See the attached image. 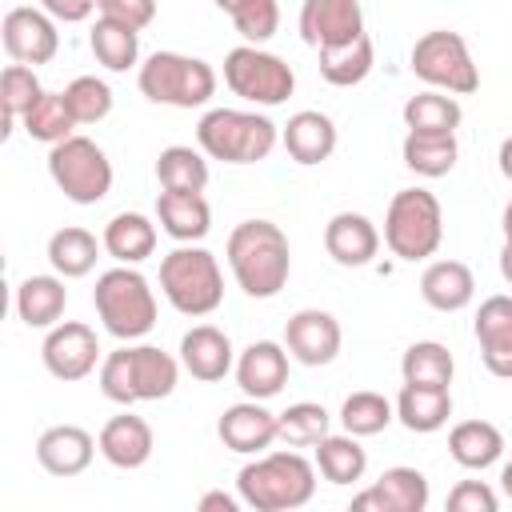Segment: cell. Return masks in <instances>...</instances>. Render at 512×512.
Listing matches in <instances>:
<instances>
[{
	"label": "cell",
	"mask_w": 512,
	"mask_h": 512,
	"mask_svg": "<svg viewBox=\"0 0 512 512\" xmlns=\"http://www.w3.org/2000/svg\"><path fill=\"white\" fill-rule=\"evenodd\" d=\"M224 256H228L236 284L252 300H272L288 284L292 248H288V236L280 232V224H272V220H240L228 232Z\"/></svg>",
	"instance_id": "obj_1"
},
{
	"label": "cell",
	"mask_w": 512,
	"mask_h": 512,
	"mask_svg": "<svg viewBox=\"0 0 512 512\" xmlns=\"http://www.w3.org/2000/svg\"><path fill=\"white\" fill-rule=\"evenodd\" d=\"M236 492L256 512H292L316 496V464L300 452H268L236 472Z\"/></svg>",
	"instance_id": "obj_2"
},
{
	"label": "cell",
	"mask_w": 512,
	"mask_h": 512,
	"mask_svg": "<svg viewBox=\"0 0 512 512\" xmlns=\"http://www.w3.org/2000/svg\"><path fill=\"white\" fill-rule=\"evenodd\" d=\"M180 368L164 348L156 344H136V348H116L100 360V392L112 404H140V400H164L176 392Z\"/></svg>",
	"instance_id": "obj_3"
},
{
	"label": "cell",
	"mask_w": 512,
	"mask_h": 512,
	"mask_svg": "<svg viewBox=\"0 0 512 512\" xmlns=\"http://www.w3.org/2000/svg\"><path fill=\"white\" fill-rule=\"evenodd\" d=\"M92 304L96 316L104 324L108 336L116 340H140L156 328V292L148 284V276L136 272V264H120L96 276L92 288Z\"/></svg>",
	"instance_id": "obj_4"
},
{
	"label": "cell",
	"mask_w": 512,
	"mask_h": 512,
	"mask_svg": "<svg viewBox=\"0 0 512 512\" xmlns=\"http://www.w3.org/2000/svg\"><path fill=\"white\" fill-rule=\"evenodd\" d=\"M280 140V128L264 112L244 108H212L196 124V144L204 156L224 164H256L268 160Z\"/></svg>",
	"instance_id": "obj_5"
},
{
	"label": "cell",
	"mask_w": 512,
	"mask_h": 512,
	"mask_svg": "<svg viewBox=\"0 0 512 512\" xmlns=\"http://www.w3.org/2000/svg\"><path fill=\"white\" fill-rule=\"evenodd\" d=\"M160 292L180 316H208L224 300V272L208 248L180 244L160 260Z\"/></svg>",
	"instance_id": "obj_6"
},
{
	"label": "cell",
	"mask_w": 512,
	"mask_h": 512,
	"mask_svg": "<svg viewBox=\"0 0 512 512\" xmlns=\"http://www.w3.org/2000/svg\"><path fill=\"white\" fill-rule=\"evenodd\" d=\"M444 240V212L428 188H400L384 212V244L396 260H428Z\"/></svg>",
	"instance_id": "obj_7"
},
{
	"label": "cell",
	"mask_w": 512,
	"mask_h": 512,
	"mask_svg": "<svg viewBox=\"0 0 512 512\" xmlns=\"http://www.w3.org/2000/svg\"><path fill=\"white\" fill-rule=\"evenodd\" d=\"M136 84L152 104H172V108H200L216 96L212 64L184 52H152L140 64Z\"/></svg>",
	"instance_id": "obj_8"
},
{
	"label": "cell",
	"mask_w": 512,
	"mask_h": 512,
	"mask_svg": "<svg viewBox=\"0 0 512 512\" xmlns=\"http://www.w3.org/2000/svg\"><path fill=\"white\" fill-rule=\"evenodd\" d=\"M412 76H420L428 88H440L448 96H472L480 88V68L468 52V40L452 28H432L412 44L408 56Z\"/></svg>",
	"instance_id": "obj_9"
},
{
	"label": "cell",
	"mask_w": 512,
	"mask_h": 512,
	"mask_svg": "<svg viewBox=\"0 0 512 512\" xmlns=\"http://www.w3.org/2000/svg\"><path fill=\"white\" fill-rule=\"evenodd\" d=\"M48 176L72 204H100L112 192V160L80 132L48 148Z\"/></svg>",
	"instance_id": "obj_10"
},
{
	"label": "cell",
	"mask_w": 512,
	"mask_h": 512,
	"mask_svg": "<svg viewBox=\"0 0 512 512\" xmlns=\"http://www.w3.org/2000/svg\"><path fill=\"white\" fill-rule=\"evenodd\" d=\"M224 84L232 88V96H240L248 104L276 108L292 96L296 72L276 52H264L260 44H240L224 56Z\"/></svg>",
	"instance_id": "obj_11"
},
{
	"label": "cell",
	"mask_w": 512,
	"mask_h": 512,
	"mask_svg": "<svg viewBox=\"0 0 512 512\" xmlns=\"http://www.w3.org/2000/svg\"><path fill=\"white\" fill-rule=\"evenodd\" d=\"M40 356H44V368H48L56 380L76 384V380H84V376L96 372V364H100V340H96V332H92L88 324H80V320H60V324L48 328Z\"/></svg>",
	"instance_id": "obj_12"
},
{
	"label": "cell",
	"mask_w": 512,
	"mask_h": 512,
	"mask_svg": "<svg viewBox=\"0 0 512 512\" xmlns=\"http://www.w3.org/2000/svg\"><path fill=\"white\" fill-rule=\"evenodd\" d=\"M0 36H4V52L16 60V64H48L56 52H60V32H56V20L44 12V8H8L4 24H0Z\"/></svg>",
	"instance_id": "obj_13"
},
{
	"label": "cell",
	"mask_w": 512,
	"mask_h": 512,
	"mask_svg": "<svg viewBox=\"0 0 512 512\" xmlns=\"http://www.w3.org/2000/svg\"><path fill=\"white\" fill-rule=\"evenodd\" d=\"M340 320L324 308H300L296 316H288L284 324V348L292 360H300L304 368H320L332 364L340 356Z\"/></svg>",
	"instance_id": "obj_14"
},
{
	"label": "cell",
	"mask_w": 512,
	"mask_h": 512,
	"mask_svg": "<svg viewBox=\"0 0 512 512\" xmlns=\"http://www.w3.org/2000/svg\"><path fill=\"white\" fill-rule=\"evenodd\" d=\"M352 508L356 512H424L428 508V476L420 468L396 464V468L380 472V480L372 488L352 496Z\"/></svg>",
	"instance_id": "obj_15"
},
{
	"label": "cell",
	"mask_w": 512,
	"mask_h": 512,
	"mask_svg": "<svg viewBox=\"0 0 512 512\" xmlns=\"http://www.w3.org/2000/svg\"><path fill=\"white\" fill-rule=\"evenodd\" d=\"M364 32L360 0H304L300 4V36L308 48H328L356 40Z\"/></svg>",
	"instance_id": "obj_16"
},
{
	"label": "cell",
	"mask_w": 512,
	"mask_h": 512,
	"mask_svg": "<svg viewBox=\"0 0 512 512\" xmlns=\"http://www.w3.org/2000/svg\"><path fill=\"white\" fill-rule=\"evenodd\" d=\"M236 384L252 400H272L288 384V348L276 340H252L236 360Z\"/></svg>",
	"instance_id": "obj_17"
},
{
	"label": "cell",
	"mask_w": 512,
	"mask_h": 512,
	"mask_svg": "<svg viewBox=\"0 0 512 512\" xmlns=\"http://www.w3.org/2000/svg\"><path fill=\"white\" fill-rule=\"evenodd\" d=\"M216 432H220V440H224L228 452L256 456V452H264L268 444H276V412H268L260 400L248 396V400L224 408Z\"/></svg>",
	"instance_id": "obj_18"
},
{
	"label": "cell",
	"mask_w": 512,
	"mask_h": 512,
	"mask_svg": "<svg viewBox=\"0 0 512 512\" xmlns=\"http://www.w3.org/2000/svg\"><path fill=\"white\" fill-rule=\"evenodd\" d=\"M476 340L484 368L500 380H512V296L496 292L476 312Z\"/></svg>",
	"instance_id": "obj_19"
},
{
	"label": "cell",
	"mask_w": 512,
	"mask_h": 512,
	"mask_svg": "<svg viewBox=\"0 0 512 512\" xmlns=\"http://www.w3.org/2000/svg\"><path fill=\"white\" fill-rule=\"evenodd\" d=\"M324 248L340 268H364L380 252V232L364 212H336L324 224Z\"/></svg>",
	"instance_id": "obj_20"
},
{
	"label": "cell",
	"mask_w": 512,
	"mask_h": 512,
	"mask_svg": "<svg viewBox=\"0 0 512 512\" xmlns=\"http://www.w3.org/2000/svg\"><path fill=\"white\" fill-rule=\"evenodd\" d=\"M96 448H100V444H96L92 432H84L80 424H52V428H44L40 440H36V460H40V468L52 472V476H80V472L92 464Z\"/></svg>",
	"instance_id": "obj_21"
},
{
	"label": "cell",
	"mask_w": 512,
	"mask_h": 512,
	"mask_svg": "<svg viewBox=\"0 0 512 512\" xmlns=\"http://www.w3.org/2000/svg\"><path fill=\"white\" fill-rule=\"evenodd\" d=\"M96 444H100V456H104L112 468L132 472V468H144V464H148V456H152V448H156V436H152V424H148L144 416L124 412V416H112V420L100 428Z\"/></svg>",
	"instance_id": "obj_22"
},
{
	"label": "cell",
	"mask_w": 512,
	"mask_h": 512,
	"mask_svg": "<svg viewBox=\"0 0 512 512\" xmlns=\"http://www.w3.org/2000/svg\"><path fill=\"white\" fill-rule=\"evenodd\" d=\"M180 364L192 380H224L232 372V340L216 324H196L180 340Z\"/></svg>",
	"instance_id": "obj_23"
},
{
	"label": "cell",
	"mask_w": 512,
	"mask_h": 512,
	"mask_svg": "<svg viewBox=\"0 0 512 512\" xmlns=\"http://www.w3.org/2000/svg\"><path fill=\"white\" fill-rule=\"evenodd\" d=\"M280 144L304 168L324 164L336 152V124H332V116H324L316 108H304V112L288 116V124L280 128Z\"/></svg>",
	"instance_id": "obj_24"
},
{
	"label": "cell",
	"mask_w": 512,
	"mask_h": 512,
	"mask_svg": "<svg viewBox=\"0 0 512 512\" xmlns=\"http://www.w3.org/2000/svg\"><path fill=\"white\" fill-rule=\"evenodd\" d=\"M156 220L180 244L204 240L212 232V208H208L204 192H172V188H164L156 196Z\"/></svg>",
	"instance_id": "obj_25"
},
{
	"label": "cell",
	"mask_w": 512,
	"mask_h": 512,
	"mask_svg": "<svg viewBox=\"0 0 512 512\" xmlns=\"http://www.w3.org/2000/svg\"><path fill=\"white\" fill-rule=\"evenodd\" d=\"M420 296L436 312H460L476 296V276L464 260H432L420 276Z\"/></svg>",
	"instance_id": "obj_26"
},
{
	"label": "cell",
	"mask_w": 512,
	"mask_h": 512,
	"mask_svg": "<svg viewBox=\"0 0 512 512\" xmlns=\"http://www.w3.org/2000/svg\"><path fill=\"white\" fill-rule=\"evenodd\" d=\"M448 452L460 468L484 472L504 456V432L492 420H460L448 432Z\"/></svg>",
	"instance_id": "obj_27"
},
{
	"label": "cell",
	"mask_w": 512,
	"mask_h": 512,
	"mask_svg": "<svg viewBox=\"0 0 512 512\" xmlns=\"http://www.w3.org/2000/svg\"><path fill=\"white\" fill-rule=\"evenodd\" d=\"M68 308V288H64V276H28L20 280L16 288V316L28 324V328H52L60 324Z\"/></svg>",
	"instance_id": "obj_28"
},
{
	"label": "cell",
	"mask_w": 512,
	"mask_h": 512,
	"mask_svg": "<svg viewBox=\"0 0 512 512\" xmlns=\"http://www.w3.org/2000/svg\"><path fill=\"white\" fill-rule=\"evenodd\" d=\"M452 416V392L432 384H404L396 396V420L408 432H440Z\"/></svg>",
	"instance_id": "obj_29"
},
{
	"label": "cell",
	"mask_w": 512,
	"mask_h": 512,
	"mask_svg": "<svg viewBox=\"0 0 512 512\" xmlns=\"http://www.w3.org/2000/svg\"><path fill=\"white\" fill-rule=\"evenodd\" d=\"M100 244L116 264H140V260H148L156 252V224L148 216H140V212H116L104 224Z\"/></svg>",
	"instance_id": "obj_30"
},
{
	"label": "cell",
	"mask_w": 512,
	"mask_h": 512,
	"mask_svg": "<svg viewBox=\"0 0 512 512\" xmlns=\"http://www.w3.org/2000/svg\"><path fill=\"white\" fill-rule=\"evenodd\" d=\"M400 156L416 176L436 180L456 168L460 144H456V132H408L400 144Z\"/></svg>",
	"instance_id": "obj_31"
},
{
	"label": "cell",
	"mask_w": 512,
	"mask_h": 512,
	"mask_svg": "<svg viewBox=\"0 0 512 512\" xmlns=\"http://www.w3.org/2000/svg\"><path fill=\"white\" fill-rule=\"evenodd\" d=\"M316 52H320V76L336 88H352V84L368 80V72L376 64V48H372L368 32H360L356 40H344V44L316 48Z\"/></svg>",
	"instance_id": "obj_32"
},
{
	"label": "cell",
	"mask_w": 512,
	"mask_h": 512,
	"mask_svg": "<svg viewBox=\"0 0 512 512\" xmlns=\"http://www.w3.org/2000/svg\"><path fill=\"white\" fill-rule=\"evenodd\" d=\"M96 256H100V244H96V236H92L88 228L68 224V228H60V232L48 236V264H52V272H60L64 280L88 276V272L96 268Z\"/></svg>",
	"instance_id": "obj_33"
},
{
	"label": "cell",
	"mask_w": 512,
	"mask_h": 512,
	"mask_svg": "<svg viewBox=\"0 0 512 512\" xmlns=\"http://www.w3.org/2000/svg\"><path fill=\"white\" fill-rule=\"evenodd\" d=\"M88 44H92L96 64H104L108 72H128L140 60V32L132 24H120V20H108V16H100L92 24Z\"/></svg>",
	"instance_id": "obj_34"
},
{
	"label": "cell",
	"mask_w": 512,
	"mask_h": 512,
	"mask_svg": "<svg viewBox=\"0 0 512 512\" xmlns=\"http://www.w3.org/2000/svg\"><path fill=\"white\" fill-rule=\"evenodd\" d=\"M316 468L328 484H356L368 468V452L360 448V436L344 432V436H324L316 444Z\"/></svg>",
	"instance_id": "obj_35"
},
{
	"label": "cell",
	"mask_w": 512,
	"mask_h": 512,
	"mask_svg": "<svg viewBox=\"0 0 512 512\" xmlns=\"http://www.w3.org/2000/svg\"><path fill=\"white\" fill-rule=\"evenodd\" d=\"M452 372H456V360H452V352H448L440 340H416V344H408L404 356H400V376H404V384L448 388V384H452Z\"/></svg>",
	"instance_id": "obj_36"
},
{
	"label": "cell",
	"mask_w": 512,
	"mask_h": 512,
	"mask_svg": "<svg viewBox=\"0 0 512 512\" xmlns=\"http://www.w3.org/2000/svg\"><path fill=\"white\" fill-rule=\"evenodd\" d=\"M156 180L172 192H204L208 188V160L192 144H172L156 156Z\"/></svg>",
	"instance_id": "obj_37"
},
{
	"label": "cell",
	"mask_w": 512,
	"mask_h": 512,
	"mask_svg": "<svg viewBox=\"0 0 512 512\" xmlns=\"http://www.w3.org/2000/svg\"><path fill=\"white\" fill-rule=\"evenodd\" d=\"M464 120L456 96H444L440 88H428V92H416L404 100V124L408 132H456Z\"/></svg>",
	"instance_id": "obj_38"
},
{
	"label": "cell",
	"mask_w": 512,
	"mask_h": 512,
	"mask_svg": "<svg viewBox=\"0 0 512 512\" xmlns=\"http://www.w3.org/2000/svg\"><path fill=\"white\" fill-rule=\"evenodd\" d=\"M328 424H332V416L324 412V404L300 400V404H288L284 412H276V440H284L288 448H316L328 436Z\"/></svg>",
	"instance_id": "obj_39"
},
{
	"label": "cell",
	"mask_w": 512,
	"mask_h": 512,
	"mask_svg": "<svg viewBox=\"0 0 512 512\" xmlns=\"http://www.w3.org/2000/svg\"><path fill=\"white\" fill-rule=\"evenodd\" d=\"M20 124H24V132H28L32 140H40V144H60V140L72 136L76 116H72L64 92H44V96L20 116Z\"/></svg>",
	"instance_id": "obj_40"
},
{
	"label": "cell",
	"mask_w": 512,
	"mask_h": 512,
	"mask_svg": "<svg viewBox=\"0 0 512 512\" xmlns=\"http://www.w3.org/2000/svg\"><path fill=\"white\" fill-rule=\"evenodd\" d=\"M44 96V88H40V76H36V68L32 64H8L4 72H0V108H4V136L12 132V124L36 104Z\"/></svg>",
	"instance_id": "obj_41"
},
{
	"label": "cell",
	"mask_w": 512,
	"mask_h": 512,
	"mask_svg": "<svg viewBox=\"0 0 512 512\" xmlns=\"http://www.w3.org/2000/svg\"><path fill=\"white\" fill-rule=\"evenodd\" d=\"M396 420V404L388 400V396H380V392H352L344 404H340V424H344V432H352V436H376V432H384L388 424Z\"/></svg>",
	"instance_id": "obj_42"
},
{
	"label": "cell",
	"mask_w": 512,
	"mask_h": 512,
	"mask_svg": "<svg viewBox=\"0 0 512 512\" xmlns=\"http://www.w3.org/2000/svg\"><path fill=\"white\" fill-rule=\"evenodd\" d=\"M64 100H68L76 124H100L112 112V88L100 76H76L64 88Z\"/></svg>",
	"instance_id": "obj_43"
},
{
	"label": "cell",
	"mask_w": 512,
	"mask_h": 512,
	"mask_svg": "<svg viewBox=\"0 0 512 512\" xmlns=\"http://www.w3.org/2000/svg\"><path fill=\"white\" fill-rule=\"evenodd\" d=\"M232 24L236 32L248 40V44H264L276 36L280 28V4L276 0H244L236 12H232Z\"/></svg>",
	"instance_id": "obj_44"
},
{
	"label": "cell",
	"mask_w": 512,
	"mask_h": 512,
	"mask_svg": "<svg viewBox=\"0 0 512 512\" xmlns=\"http://www.w3.org/2000/svg\"><path fill=\"white\" fill-rule=\"evenodd\" d=\"M448 508L452 512H496L500 508V496L492 484L484 480H460L452 492H448Z\"/></svg>",
	"instance_id": "obj_45"
},
{
	"label": "cell",
	"mask_w": 512,
	"mask_h": 512,
	"mask_svg": "<svg viewBox=\"0 0 512 512\" xmlns=\"http://www.w3.org/2000/svg\"><path fill=\"white\" fill-rule=\"evenodd\" d=\"M96 12L120 24H132L136 32L156 20V0H96Z\"/></svg>",
	"instance_id": "obj_46"
},
{
	"label": "cell",
	"mask_w": 512,
	"mask_h": 512,
	"mask_svg": "<svg viewBox=\"0 0 512 512\" xmlns=\"http://www.w3.org/2000/svg\"><path fill=\"white\" fill-rule=\"evenodd\" d=\"M40 8L56 20V24H80L96 12V0H40Z\"/></svg>",
	"instance_id": "obj_47"
},
{
	"label": "cell",
	"mask_w": 512,
	"mask_h": 512,
	"mask_svg": "<svg viewBox=\"0 0 512 512\" xmlns=\"http://www.w3.org/2000/svg\"><path fill=\"white\" fill-rule=\"evenodd\" d=\"M244 500H236V496H228V492H204L200 496V512H236Z\"/></svg>",
	"instance_id": "obj_48"
},
{
	"label": "cell",
	"mask_w": 512,
	"mask_h": 512,
	"mask_svg": "<svg viewBox=\"0 0 512 512\" xmlns=\"http://www.w3.org/2000/svg\"><path fill=\"white\" fill-rule=\"evenodd\" d=\"M496 160H500V176H504V180H512V136H504V140H500Z\"/></svg>",
	"instance_id": "obj_49"
},
{
	"label": "cell",
	"mask_w": 512,
	"mask_h": 512,
	"mask_svg": "<svg viewBox=\"0 0 512 512\" xmlns=\"http://www.w3.org/2000/svg\"><path fill=\"white\" fill-rule=\"evenodd\" d=\"M500 276L512 284V240H504V248H500Z\"/></svg>",
	"instance_id": "obj_50"
},
{
	"label": "cell",
	"mask_w": 512,
	"mask_h": 512,
	"mask_svg": "<svg viewBox=\"0 0 512 512\" xmlns=\"http://www.w3.org/2000/svg\"><path fill=\"white\" fill-rule=\"evenodd\" d=\"M500 488H504V496L512 500V460H508V464L500 468Z\"/></svg>",
	"instance_id": "obj_51"
},
{
	"label": "cell",
	"mask_w": 512,
	"mask_h": 512,
	"mask_svg": "<svg viewBox=\"0 0 512 512\" xmlns=\"http://www.w3.org/2000/svg\"><path fill=\"white\" fill-rule=\"evenodd\" d=\"M500 224H504V240H512V200L504 204V216H500Z\"/></svg>",
	"instance_id": "obj_52"
},
{
	"label": "cell",
	"mask_w": 512,
	"mask_h": 512,
	"mask_svg": "<svg viewBox=\"0 0 512 512\" xmlns=\"http://www.w3.org/2000/svg\"><path fill=\"white\" fill-rule=\"evenodd\" d=\"M212 4H216V8H220V12H228V16H232V12H236V8H240V4H244V0H212Z\"/></svg>",
	"instance_id": "obj_53"
}]
</instances>
